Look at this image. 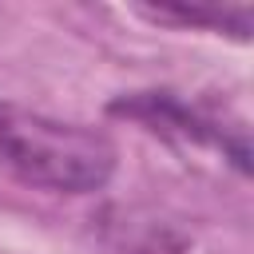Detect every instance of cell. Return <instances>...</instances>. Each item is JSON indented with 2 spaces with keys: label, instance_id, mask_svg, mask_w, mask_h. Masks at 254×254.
I'll return each instance as SVG.
<instances>
[{
  "label": "cell",
  "instance_id": "cell-1",
  "mask_svg": "<svg viewBox=\"0 0 254 254\" xmlns=\"http://www.w3.org/2000/svg\"><path fill=\"white\" fill-rule=\"evenodd\" d=\"M119 167L115 143L75 119L0 99V175L48 194H95Z\"/></svg>",
  "mask_w": 254,
  "mask_h": 254
},
{
  "label": "cell",
  "instance_id": "cell-2",
  "mask_svg": "<svg viewBox=\"0 0 254 254\" xmlns=\"http://www.w3.org/2000/svg\"><path fill=\"white\" fill-rule=\"evenodd\" d=\"M107 115L127 119L159 139H171L179 147H206L218 151L238 175H250V147L238 127H226L214 111L175 95V91H127L107 103Z\"/></svg>",
  "mask_w": 254,
  "mask_h": 254
},
{
  "label": "cell",
  "instance_id": "cell-3",
  "mask_svg": "<svg viewBox=\"0 0 254 254\" xmlns=\"http://www.w3.org/2000/svg\"><path fill=\"white\" fill-rule=\"evenodd\" d=\"M151 24H175V28H206V32H234L246 40L250 32V8H218V4H155L139 8Z\"/></svg>",
  "mask_w": 254,
  "mask_h": 254
}]
</instances>
